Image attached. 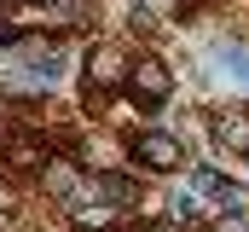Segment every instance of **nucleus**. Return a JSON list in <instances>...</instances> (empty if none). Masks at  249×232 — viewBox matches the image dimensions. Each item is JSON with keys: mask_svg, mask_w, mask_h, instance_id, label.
I'll use <instances>...</instances> for the list:
<instances>
[{"mask_svg": "<svg viewBox=\"0 0 249 232\" xmlns=\"http://www.w3.org/2000/svg\"><path fill=\"white\" fill-rule=\"evenodd\" d=\"M133 163H145L151 174H174V169H186L191 157H186V145H180L174 134H139V145H133Z\"/></svg>", "mask_w": 249, "mask_h": 232, "instance_id": "nucleus-1", "label": "nucleus"}, {"mask_svg": "<svg viewBox=\"0 0 249 232\" xmlns=\"http://www.w3.org/2000/svg\"><path fill=\"white\" fill-rule=\"evenodd\" d=\"M127 87H133L145 105H162V99L174 93V76H168L162 58H139V64H127Z\"/></svg>", "mask_w": 249, "mask_h": 232, "instance_id": "nucleus-2", "label": "nucleus"}, {"mask_svg": "<svg viewBox=\"0 0 249 232\" xmlns=\"http://www.w3.org/2000/svg\"><path fill=\"white\" fill-rule=\"evenodd\" d=\"M214 139H220V151L249 157V111H220L214 116Z\"/></svg>", "mask_w": 249, "mask_h": 232, "instance_id": "nucleus-3", "label": "nucleus"}, {"mask_svg": "<svg viewBox=\"0 0 249 232\" xmlns=\"http://www.w3.org/2000/svg\"><path fill=\"white\" fill-rule=\"evenodd\" d=\"M41 180H47L53 197H75V186H81L75 163H64V157H47V163H41Z\"/></svg>", "mask_w": 249, "mask_h": 232, "instance_id": "nucleus-4", "label": "nucleus"}, {"mask_svg": "<svg viewBox=\"0 0 249 232\" xmlns=\"http://www.w3.org/2000/svg\"><path fill=\"white\" fill-rule=\"evenodd\" d=\"M6 163H12V169H41V163H47V145H41V139H29V134H18V139H6Z\"/></svg>", "mask_w": 249, "mask_h": 232, "instance_id": "nucleus-5", "label": "nucleus"}, {"mask_svg": "<svg viewBox=\"0 0 249 232\" xmlns=\"http://www.w3.org/2000/svg\"><path fill=\"white\" fill-rule=\"evenodd\" d=\"M93 192H99V197H110V203H139V186L122 180V174H93Z\"/></svg>", "mask_w": 249, "mask_h": 232, "instance_id": "nucleus-6", "label": "nucleus"}, {"mask_svg": "<svg viewBox=\"0 0 249 232\" xmlns=\"http://www.w3.org/2000/svg\"><path fill=\"white\" fill-rule=\"evenodd\" d=\"M122 53H116V47H99V53H93V81H99V87H110V81H122Z\"/></svg>", "mask_w": 249, "mask_h": 232, "instance_id": "nucleus-7", "label": "nucleus"}, {"mask_svg": "<svg viewBox=\"0 0 249 232\" xmlns=\"http://www.w3.org/2000/svg\"><path fill=\"white\" fill-rule=\"evenodd\" d=\"M70 215H75V227H81V232H105L110 221H116V215H110L105 203H75Z\"/></svg>", "mask_w": 249, "mask_h": 232, "instance_id": "nucleus-8", "label": "nucleus"}, {"mask_svg": "<svg viewBox=\"0 0 249 232\" xmlns=\"http://www.w3.org/2000/svg\"><path fill=\"white\" fill-rule=\"evenodd\" d=\"M220 64H226V70H232L238 81H249V47H238V41H226V47H220Z\"/></svg>", "mask_w": 249, "mask_h": 232, "instance_id": "nucleus-9", "label": "nucleus"}, {"mask_svg": "<svg viewBox=\"0 0 249 232\" xmlns=\"http://www.w3.org/2000/svg\"><path fill=\"white\" fill-rule=\"evenodd\" d=\"M6 41H12V23H0V47H6Z\"/></svg>", "mask_w": 249, "mask_h": 232, "instance_id": "nucleus-10", "label": "nucleus"}, {"mask_svg": "<svg viewBox=\"0 0 249 232\" xmlns=\"http://www.w3.org/2000/svg\"><path fill=\"white\" fill-rule=\"evenodd\" d=\"M0 6H6V0H0Z\"/></svg>", "mask_w": 249, "mask_h": 232, "instance_id": "nucleus-11", "label": "nucleus"}]
</instances>
